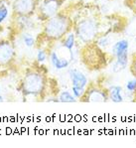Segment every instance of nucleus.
<instances>
[{
	"label": "nucleus",
	"instance_id": "f257e3e1",
	"mask_svg": "<svg viewBox=\"0 0 136 148\" xmlns=\"http://www.w3.org/2000/svg\"><path fill=\"white\" fill-rule=\"evenodd\" d=\"M77 8L78 6L76 4L68 5L67 7L61 9L55 16L43 22L42 31L36 39L35 47L41 49L46 44L61 42L70 32H72L76 19L74 12Z\"/></svg>",
	"mask_w": 136,
	"mask_h": 148
},
{
	"label": "nucleus",
	"instance_id": "f03ea898",
	"mask_svg": "<svg viewBox=\"0 0 136 148\" xmlns=\"http://www.w3.org/2000/svg\"><path fill=\"white\" fill-rule=\"evenodd\" d=\"M49 88H52V79L48 77V70L38 63L36 67L26 70L20 82L19 90L24 97H33L44 99L49 95Z\"/></svg>",
	"mask_w": 136,
	"mask_h": 148
},
{
	"label": "nucleus",
	"instance_id": "7ed1b4c3",
	"mask_svg": "<svg viewBox=\"0 0 136 148\" xmlns=\"http://www.w3.org/2000/svg\"><path fill=\"white\" fill-rule=\"evenodd\" d=\"M104 20L100 17L99 11H90L83 16H76L74 25V32L76 37L83 45L94 42L97 38L103 35L101 29L103 28Z\"/></svg>",
	"mask_w": 136,
	"mask_h": 148
},
{
	"label": "nucleus",
	"instance_id": "20e7f679",
	"mask_svg": "<svg viewBox=\"0 0 136 148\" xmlns=\"http://www.w3.org/2000/svg\"><path fill=\"white\" fill-rule=\"evenodd\" d=\"M81 59L83 65L90 71H98L109 63V59H113L112 55H108L96 42L83 45L81 50Z\"/></svg>",
	"mask_w": 136,
	"mask_h": 148
},
{
	"label": "nucleus",
	"instance_id": "39448f33",
	"mask_svg": "<svg viewBox=\"0 0 136 148\" xmlns=\"http://www.w3.org/2000/svg\"><path fill=\"white\" fill-rule=\"evenodd\" d=\"M109 99L108 90L98 82L87 84L85 92L80 99L81 102H106Z\"/></svg>",
	"mask_w": 136,
	"mask_h": 148
},
{
	"label": "nucleus",
	"instance_id": "423d86ee",
	"mask_svg": "<svg viewBox=\"0 0 136 148\" xmlns=\"http://www.w3.org/2000/svg\"><path fill=\"white\" fill-rule=\"evenodd\" d=\"M42 0H13L12 14L13 18L32 17L36 14Z\"/></svg>",
	"mask_w": 136,
	"mask_h": 148
},
{
	"label": "nucleus",
	"instance_id": "0eeeda50",
	"mask_svg": "<svg viewBox=\"0 0 136 148\" xmlns=\"http://www.w3.org/2000/svg\"><path fill=\"white\" fill-rule=\"evenodd\" d=\"M65 2L66 0H42L35 14L37 20L45 22L55 16L63 8Z\"/></svg>",
	"mask_w": 136,
	"mask_h": 148
},
{
	"label": "nucleus",
	"instance_id": "6e6552de",
	"mask_svg": "<svg viewBox=\"0 0 136 148\" xmlns=\"http://www.w3.org/2000/svg\"><path fill=\"white\" fill-rule=\"evenodd\" d=\"M16 59V51L13 43L9 39L0 40V69L12 66Z\"/></svg>",
	"mask_w": 136,
	"mask_h": 148
},
{
	"label": "nucleus",
	"instance_id": "1a4fd4ad",
	"mask_svg": "<svg viewBox=\"0 0 136 148\" xmlns=\"http://www.w3.org/2000/svg\"><path fill=\"white\" fill-rule=\"evenodd\" d=\"M69 77L71 79L72 86H80L85 88L88 84V79L83 72L78 69H70Z\"/></svg>",
	"mask_w": 136,
	"mask_h": 148
},
{
	"label": "nucleus",
	"instance_id": "9d476101",
	"mask_svg": "<svg viewBox=\"0 0 136 148\" xmlns=\"http://www.w3.org/2000/svg\"><path fill=\"white\" fill-rule=\"evenodd\" d=\"M50 60H51L52 65L57 70L67 69L70 66V64H71V60H68L66 58L60 57L56 51H51V53H50Z\"/></svg>",
	"mask_w": 136,
	"mask_h": 148
},
{
	"label": "nucleus",
	"instance_id": "9b49d317",
	"mask_svg": "<svg viewBox=\"0 0 136 148\" xmlns=\"http://www.w3.org/2000/svg\"><path fill=\"white\" fill-rule=\"evenodd\" d=\"M128 65V52L121 54L114 58V63L112 65L113 73H120L126 69Z\"/></svg>",
	"mask_w": 136,
	"mask_h": 148
},
{
	"label": "nucleus",
	"instance_id": "f8f14e48",
	"mask_svg": "<svg viewBox=\"0 0 136 148\" xmlns=\"http://www.w3.org/2000/svg\"><path fill=\"white\" fill-rule=\"evenodd\" d=\"M128 48H129V42L125 39L119 40L117 42H115L112 45V49H111V55L113 57V59L115 57L119 56L121 54H124L126 52H128Z\"/></svg>",
	"mask_w": 136,
	"mask_h": 148
},
{
	"label": "nucleus",
	"instance_id": "ddd939ff",
	"mask_svg": "<svg viewBox=\"0 0 136 148\" xmlns=\"http://www.w3.org/2000/svg\"><path fill=\"white\" fill-rule=\"evenodd\" d=\"M107 90H108V97H109V99L112 102L119 103V102L123 101V95H122L123 88H122L120 86H111L107 88Z\"/></svg>",
	"mask_w": 136,
	"mask_h": 148
},
{
	"label": "nucleus",
	"instance_id": "4468645a",
	"mask_svg": "<svg viewBox=\"0 0 136 148\" xmlns=\"http://www.w3.org/2000/svg\"><path fill=\"white\" fill-rule=\"evenodd\" d=\"M76 41H77V37L74 32H70L67 36L63 39L61 42H62V46L65 48V49L68 50V52L70 53V56H71V61H72L74 59V55H72V49H74V45H76Z\"/></svg>",
	"mask_w": 136,
	"mask_h": 148
},
{
	"label": "nucleus",
	"instance_id": "2eb2a0df",
	"mask_svg": "<svg viewBox=\"0 0 136 148\" xmlns=\"http://www.w3.org/2000/svg\"><path fill=\"white\" fill-rule=\"evenodd\" d=\"M58 99L60 102H76L78 101L74 95L71 94L69 90H63L58 95Z\"/></svg>",
	"mask_w": 136,
	"mask_h": 148
},
{
	"label": "nucleus",
	"instance_id": "dca6fc26",
	"mask_svg": "<svg viewBox=\"0 0 136 148\" xmlns=\"http://www.w3.org/2000/svg\"><path fill=\"white\" fill-rule=\"evenodd\" d=\"M94 42L103 50H106L111 45V39L108 37V35H101L100 37L97 38Z\"/></svg>",
	"mask_w": 136,
	"mask_h": 148
},
{
	"label": "nucleus",
	"instance_id": "f3484780",
	"mask_svg": "<svg viewBox=\"0 0 136 148\" xmlns=\"http://www.w3.org/2000/svg\"><path fill=\"white\" fill-rule=\"evenodd\" d=\"M22 40H23V43L25 46L31 48V47H35L36 45V39L33 37L31 34L27 33V32H24L22 34Z\"/></svg>",
	"mask_w": 136,
	"mask_h": 148
},
{
	"label": "nucleus",
	"instance_id": "a211bd4d",
	"mask_svg": "<svg viewBox=\"0 0 136 148\" xmlns=\"http://www.w3.org/2000/svg\"><path fill=\"white\" fill-rule=\"evenodd\" d=\"M47 56H48V53H47V50L44 49V48H41V49H38L37 52V56H36V59H37V62L42 64L46 61Z\"/></svg>",
	"mask_w": 136,
	"mask_h": 148
},
{
	"label": "nucleus",
	"instance_id": "6ab92c4d",
	"mask_svg": "<svg viewBox=\"0 0 136 148\" xmlns=\"http://www.w3.org/2000/svg\"><path fill=\"white\" fill-rule=\"evenodd\" d=\"M9 10L8 7L4 4H0V24L3 23L5 21V19L8 17Z\"/></svg>",
	"mask_w": 136,
	"mask_h": 148
},
{
	"label": "nucleus",
	"instance_id": "aec40b11",
	"mask_svg": "<svg viewBox=\"0 0 136 148\" xmlns=\"http://www.w3.org/2000/svg\"><path fill=\"white\" fill-rule=\"evenodd\" d=\"M129 71H130V74L136 78V53L132 54L131 56L130 63H129Z\"/></svg>",
	"mask_w": 136,
	"mask_h": 148
},
{
	"label": "nucleus",
	"instance_id": "412c9836",
	"mask_svg": "<svg viewBox=\"0 0 136 148\" xmlns=\"http://www.w3.org/2000/svg\"><path fill=\"white\" fill-rule=\"evenodd\" d=\"M72 95H74L77 99H80L83 95V94H85V88H80V86H72Z\"/></svg>",
	"mask_w": 136,
	"mask_h": 148
},
{
	"label": "nucleus",
	"instance_id": "4be33fe9",
	"mask_svg": "<svg viewBox=\"0 0 136 148\" xmlns=\"http://www.w3.org/2000/svg\"><path fill=\"white\" fill-rule=\"evenodd\" d=\"M124 5L136 14V0H124Z\"/></svg>",
	"mask_w": 136,
	"mask_h": 148
},
{
	"label": "nucleus",
	"instance_id": "5701e85b",
	"mask_svg": "<svg viewBox=\"0 0 136 148\" xmlns=\"http://www.w3.org/2000/svg\"><path fill=\"white\" fill-rule=\"evenodd\" d=\"M126 90H128L129 92L132 94L134 90H136V78L133 79H130L126 83Z\"/></svg>",
	"mask_w": 136,
	"mask_h": 148
},
{
	"label": "nucleus",
	"instance_id": "b1692460",
	"mask_svg": "<svg viewBox=\"0 0 136 148\" xmlns=\"http://www.w3.org/2000/svg\"><path fill=\"white\" fill-rule=\"evenodd\" d=\"M132 101L133 102H136V90L132 92Z\"/></svg>",
	"mask_w": 136,
	"mask_h": 148
},
{
	"label": "nucleus",
	"instance_id": "393cba45",
	"mask_svg": "<svg viewBox=\"0 0 136 148\" xmlns=\"http://www.w3.org/2000/svg\"><path fill=\"white\" fill-rule=\"evenodd\" d=\"M4 101V97H2L1 95H0V102H3Z\"/></svg>",
	"mask_w": 136,
	"mask_h": 148
},
{
	"label": "nucleus",
	"instance_id": "a878e982",
	"mask_svg": "<svg viewBox=\"0 0 136 148\" xmlns=\"http://www.w3.org/2000/svg\"><path fill=\"white\" fill-rule=\"evenodd\" d=\"M11 0H0V3H1V2H10Z\"/></svg>",
	"mask_w": 136,
	"mask_h": 148
},
{
	"label": "nucleus",
	"instance_id": "bb28decb",
	"mask_svg": "<svg viewBox=\"0 0 136 148\" xmlns=\"http://www.w3.org/2000/svg\"><path fill=\"white\" fill-rule=\"evenodd\" d=\"M0 92H1V86H0Z\"/></svg>",
	"mask_w": 136,
	"mask_h": 148
},
{
	"label": "nucleus",
	"instance_id": "cd10ccee",
	"mask_svg": "<svg viewBox=\"0 0 136 148\" xmlns=\"http://www.w3.org/2000/svg\"><path fill=\"white\" fill-rule=\"evenodd\" d=\"M135 42H136V37H135Z\"/></svg>",
	"mask_w": 136,
	"mask_h": 148
}]
</instances>
